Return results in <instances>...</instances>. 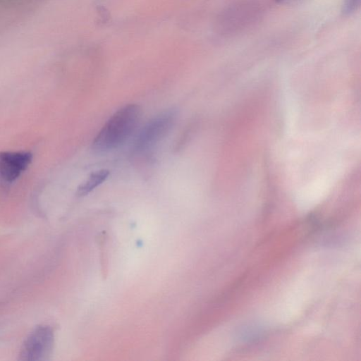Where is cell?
Listing matches in <instances>:
<instances>
[{
  "mask_svg": "<svg viewBox=\"0 0 361 361\" xmlns=\"http://www.w3.org/2000/svg\"><path fill=\"white\" fill-rule=\"evenodd\" d=\"M176 117V111L171 109L150 119L138 133L133 145L134 152L145 154L152 149L171 130Z\"/></svg>",
  "mask_w": 361,
  "mask_h": 361,
  "instance_id": "7a4b0ae2",
  "label": "cell"
},
{
  "mask_svg": "<svg viewBox=\"0 0 361 361\" xmlns=\"http://www.w3.org/2000/svg\"><path fill=\"white\" fill-rule=\"evenodd\" d=\"M32 160L29 152H0V179L8 184L15 182L28 168Z\"/></svg>",
  "mask_w": 361,
  "mask_h": 361,
  "instance_id": "277c9868",
  "label": "cell"
},
{
  "mask_svg": "<svg viewBox=\"0 0 361 361\" xmlns=\"http://www.w3.org/2000/svg\"><path fill=\"white\" fill-rule=\"evenodd\" d=\"M28 0H0V9L11 8L27 2Z\"/></svg>",
  "mask_w": 361,
  "mask_h": 361,
  "instance_id": "52a82bcc",
  "label": "cell"
},
{
  "mask_svg": "<svg viewBox=\"0 0 361 361\" xmlns=\"http://www.w3.org/2000/svg\"><path fill=\"white\" fill-rule=\"evenodd\" d=\"M54 331L47 325L35 328L23 343L19 353L20 360H48L54 345Z\"/></svg>",
  "mask_w": 361,
  "mask_h": 361,
  "instance_id": "3957f363",
  "label": "cell"
},
{
  "mask_svg": "<svg viewBox=\"0 0 361 361\" xmlns=\"http://www.w3.org/2000/svg\"><path fill=\"white\" fill-rule=\"evenodd\" d=\"M278 1H283V0H278Z\"/></svg>",
  "mask_w": 361,
  "mask_h": 361,
  "instance_id": "ba28073f",
  "label": "cell"
},
{
  "mask_svg": "<svg viewBox=\"0 0 361 361\" xmlns=\"http://www.w3.org/2000/svg\"><path fill=\"white\" fill-rule=\"evenodd\" d=\"M140 116V107L135 104H128L118 109L94 137L92 149L101 153L120 147L135 131Z\"/></svg>",
  "mask_w": 361,
  "mask_h": 361,
  "instance_id": "6da1fadb",
  "label": "cell"
},
{
  "mask_svg": "<svg viewBox=\"0 0 361 361\" xmlns=\"http://www.w3.org/2000/svg\"><path fill=\"white\" fill-rule=\"evenodd\" d=\"M360 0H344L343 12L351 14L360 6Z\"/></svg>",
  "mask_w": 361,
  "mask_h": 361,
  "instance_id": "8992f818",
  "label": "cell"
},
{
  "mask_svg": "<svg viewBox=\"0 0 361 361\" xmlns=\"http://www.w3.org/2000/svg\"><path fill=\"white\" fill-rule=\"evenodd\" d=\"M109 175V171L106 169H101L92 173L88 178L78 187L77 194L80 196L88 194L105 181Z\"/></svg>",
  "mask_w": 361,
  "mask_h": 361,
  "instance_id": "5b68a950",
  "label": "cell"
}]
</instances>
